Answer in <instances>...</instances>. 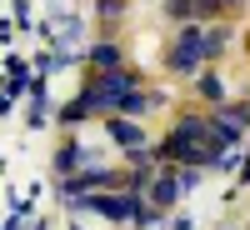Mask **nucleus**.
Segmentation results:
<instances>
[{
  "mask_svg": "<svg viewBox=\"0 0 250 230\" xmlns=\"http://www.w3.org/2000/svg\"><path fill=\"white\" fill-rule=\"evenodd\" d=\"M245 185H250V165H245Z\"/></svg>",
  "mask_w": 250,
  "mask_h": 230,
  "instance_id": "nucleus-5",
  "label": "nucleus"
},
{
  "mask_svg": "<svg viewBox=\"0 0 250 230\" xmlns=\"http://www.w3.org/2000/svg\"><path fill=\"white\" fill-rule=\"evenodd\" d=\"M55 165H60V170H80V165H85V150H80V145H65Z\"/></svg>",
  "mask_w": 250,
  "mask_h": 230,
  "instance_id": "nucleus-3",
  "label": "nucleus"
},
{
  "mask_svg": "<svg viewBox=\"0 0 250 230\" xmlns=\"http://www.w3.org/2000/svg\"><path fill=\"white\" fill-rule=\"evenodd\" d=\"M90 60H95L100 70H115V65H120V50H115V45H95V50H90Z\"/></svg>",
  "mask_w": 250,
  "mask_h": 230,
  "instance_id": "nucleus-2",
  "label": "nucleus"
},
{
  "mask_svg": "<svg viewBox=\"0 0 250 230\" xmlns=\"http://www.w3.org/2000/svg\"><path fill=\"white\" fill-rule=\"evenodd\" d=\"M110 140H120V145H140L145 135H140V125H125V120H110Z\"/></svg>",
  "mask_w": 250,
  "mask_h": 230,
  "instance_id": "nucleus-1",
  "label": "nucleus"
},
{
  "mask_svg": "<svg viewBox=\"0 0 250 230\" xmlns=\"http://www.w3.org/2000/svg\"><path fill=\"white\" fill-rule=\"evenodd\" d=\"M220 5H245V0H220Z\"/></svg>",
  "mask_w": 250,
  "mask_h": 230,
  "instance_id": "nucleus-4",
  "label": "nucleus"
}]
</instances>
